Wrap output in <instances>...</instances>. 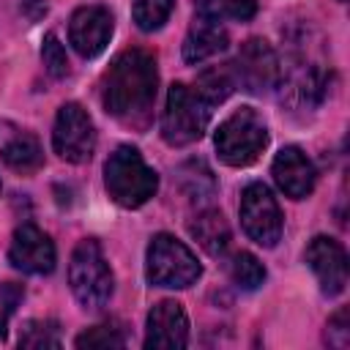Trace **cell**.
Listing matches in <instances>:
<instances>
[{"label": "cell", "mask_w": 350, "mask_h": 350, "mask_svg": "<svg viewBox=\"0 0 350 350\" xmlns=\"http://www.w3.org/2000/svg\"><path fill=\"white\" fill-rule=\"evenodd\" d=\"M22 295H25V290H22L19 284H14V282L0 284V304H3V312L11 314V312L16 309V304L22 301Z\"/></svg>", "instance_id": "26"}, {"label": "cell", "mask_w": 350, "mask_h": 350, "mask_svg": "<svg viewBox=\"0 0 350 350\" xmlns=\"http://www.w3.org/2000/svg\"><path fill=\"white\" fill-rule=\"evenodd\" d=\"M325 342L334 345V347H347V342H350V331H347V309H339V312L328 320Z\"/></svg>", "instance_id": "25"}, {"label": "cell", "mask_w": 350, "mask_h": 350, "mask_svg": "<svg viewBox=\"0 0 350 350\" xmlns=\"http://www.w3.org/2000/svg\"><path fill=\"white\" fill-rule=\"evenodd\" d=\"M0 159L19 175H30L44 164L38 139L11 120H0Z\"/></svg>", "instance_id": "15"}, {"label": "cell", "mask_w": 350, "mask_h": 350, "mask_svg": "<svg viewBox=\"0 0 350 350\" xmlns=\"http://www.w3.org/2000/svg\"><path fill=\"white\" fill-rule=\"evenodd\" d=\"M112 38V14L104 5H79L68 22V41L82 57H96Z\"/></svg>", "instance_id": "12"}, {"label": "cell", "mask_w": 350, "mask_h": 350, "mask_svg": "<svg viewBox=\"0 0 350 350\" xmlns=\"http://www.w3.org/2000/svg\"><path fill=\"white\" fill-rule=\"evenodd\" d=\"M238 88L235 82V74H232V66H213V68H205L197 82H194V90L213 107V104H221L232 90Z\"/></svg>", "instance_id": "18"}, {"label": "cell", "mask_w": 350, "mask_h": 350, "mask_svg": "<svg viewBox=\"0 0 350 350\" xmlns=\"http://www.w3.org/2000/svg\"><path fill=\"white\" fill-rule=\"evenodd\" d=\"M271 175H273L276 186L284 191V197H290V200L309 197L314 191V183H317L314 164L295 145H287V148H282L276 153V159L271 164Z\"/></svg>", "instance_id": "14"}, {"label": "cell", "mask_w": 350, "mask_h": 350, "mask_svg": "<svg viewBox=\"0 0 350 350\" xmlns=\"http://www.w3.org/2000/svg\"><path fill=\"white\" fill-rule=\"evenodd\" d=\"M189 232L191 238L213 257L224 254V249L230 246V227H227V219L213 211V208H205L200 211L191 221H189Z\"/></svg>", "instance_id": "17"}, {"label": "cell", "mask_w": 350, "mask_h": 350, "mask_svg": "<svg viewBox=\"0 0 350 350\" xmlns=\"http://www.w3.org/2000/svg\"><path fill=\"white\" fill-rule=\"evenodd\" d=\"M68 284L74 298L85 309H101L112 295V271L96 238H85L74 246L68 262Z\"/></svg>", "instance_id": "5"}, {"label": "cell", "mask_w": 350, "mask_h": 350, "mask_svg": "<svg viewBox=\"0 0 350 350\" xmlns=\"http://www.w3.org/2000/svg\"><path fill=\"white\" fill-rule=\"evenodd\" d=\"M227 273L241 290H257L265 282V265L252 252H235L227 262Z\"/></svg>", "instance_id": "20"}, {"label": "cell", "mask_w": 350, "mask_h": 350, "mask_svg": "<svg viewBox=\"0 0 350 350\" xmlns=\"http://www.w3.org/2000/svg\"><path fill=\"white\" fill-rule=\"evenodd\" d=\"M211 123V104L189 85L175 82L167 93L161 115V137L172 148L197 142Z\"/></svg>", "instance_id": "4"}, {"label": "cell", "mask_w": 350, "mask_h": 350, "mask_svg": "<svg viewBox=\"0 0 350 350\" xmlns=\"http://www.w3.org/2000/svg\"><path fill=\"white\" fill-rule=\"evenodd\" d=\"M241 224L243 232L262 249H273L282 238V211L271 189L260 180L241 191Z\"/></svg>", "instance_id": "7"}, {"label": "cell", "mask_w": 350, "mask_h": 350, "mask_svg": "<svg viewBox=\"0 0 350 350\" xmlns=\"http://www.w3.org/2000/svg\"><path fill=\"white\" fill-rule=\"evenodd\" d=\"M74 345L77 347H123L126 336L120 334V328H115L109 323H101V325H93V328L82 331L74 339Z\"/></svg>", "instance_id": "23"}, {"label": "cell", "mask_w": 350, "mask_h": 350, "mask_svg": "<svg viewBox=\"0 0 350 350\" xmlns=\"http://www.w3.org/2000/svg\"><path fill=\"white\" fill-rule=\"evenodd\" d=\"M202 268L194 257V252L167 235V232H159L150 238V246H148V257H145V276L153 287H167V290H183L189 284H194L200 279Z\"/></svg>", "instance_id": "6"}, {"label": "cell", "mask_w": 350, "mask_h": 350, "mask_svg": "<svg viewBox=\"0 0 350 350\" xmlns=\"http://www.w3.org/2000/svg\"><path fill=\"white\" fill-rule=\"evenodd\" d=\"M41 60H44V68H46L49 77L63 79V77L68 74V57H66V49H63V44L57 41L55 33H46V36H44Z\"/></svg>", "instance_id": "24"}, {"label": "cell", "mask_w": 350, "mask_h": 350, "mask_svg": "<svg viewBox=\"0 0 350 350\" xmlns=\"http://www.w3.org/2000/svg\"><path fill=\"white\" fill-rule=\"evenodd\" d=\"M52 148L63 161H71V164H85L93 156L96 126L79 104L68 101L57 109L55 129H52Z\"/></svg>", "instance_id": "8"}, {"label": "cell", "mask_w": 350, "mask_h": 350, "mask_svg": "<svg viewBox=\"0 0 350 350\" xmlns=\"http://www.w3.org/2000/svg\"><path fill=\"white\" fill-rule=\"evenodd\" d=\"M22 11L27 14L30 22H36V19H41V16L46 14V3H44V0H25V3H22Z\"/></svg>", "instance_id": "27"}, {"label": "cell", "mask_w": 350, "mask_h": 350, "mask_svg": "<svg viewBox=\"0 0 350 350\" xmlns=\"http://www.w3.org/2000/svg\"><path fill=\"white\" fill-rule=\"evenodd\" d=\"M19 345L22 347H57L60 345V334H57V323L52 320H27L22 334H19Z\"/></svg>", "instance_id": "22"}, {"label": "cell", "mask_w": 350, "mask_h": 350, "mask_svg": "<svg viewBox=\"0 0 350 350\" xmlns=\"http://www.w3.org/2000/svg\"><path fill=\"white\" fill-rule=\"evenodd\" d=\"M194 5L197 16H208L216 22H246L257 14V0H194Z\"/></svg>", "instance_id": "19"}, {"label": "cell", "mask_w": 350, "mask_h": 350, "mask_svg": "<svg viewBox=\"0 0 350 350\" xmlns=\"http://www.w3.org/2000/svg\"><path fill=\"white\" fill-rule=\"evenodd\" d=\"M213 145L224 164L249 167L260 159V153L268 145V126L257 109L241 107L219 123Z\"/></svg>", "instance_id": "3"}, {"label": "cell", "mask_w": 350, "mask_h": 350, "mask_svg": "<svg viewBox=\"0 0 350 350\" xmlns=\"http://www.w3.org/2000/svg\"><path fill=\"white\" fill-rule=\"evenodd\" d=\"M227 44H230V36L221 27V22L208 19V16H197L194 25L189 27L186 38H183V60L186 63H202V60L224 52Z\"/></svg>", "instance_id": "16"}, {"label": "cell", "mask_w": 350, "mask_h": 350, "mask_svg": "<svg viewBox=\"0 0 350 350\" xmlns=\"http://www.w3.org/2000/svg\"><path fill=\"white\" fill-rule=\"evenodd\" d=\"M230 66H232V74H235L238 88H243L249 93H265V90H271V88L279 85V60H276V52L262 38H249L241 46L235 63H230Z\"/></svg>", "instance_id": "9"}, {"label": "cell", "mask_w": 350, "mask_h": 350, "mask_svg": "<svg viewBox=\"0 0 350 350\" xmlns=\"http://www.w3.org/2000/svg\"><path fill=\"white\" fill-rule=\"evenodd\" d=\"M172 5H175V0H134L131 16H134L139 30L153 33V30H159L170 19Z\"/></svg>", "instance_id": "21"}, {"label": "cell", "mask_w": 350, "mask_h": 350, "mask_svg": "<svg viewBox=\"0 0 350 350\" xmlns=\"http://www.w3.org/2000/svg\"><path fill=\"white\" fill-rule=\"evenodd\" d=\"M304 257H306V265L312 268L323 295L334 298V295L345 293V287H347V254H345L339 241H334L328 235H317L309 241Z\"/></svg>", "instance_id": "11"}, {"label": "cell", "mask_w": 350, "mask_h": 350, "mask_svg": "<svg viewBox=\"0 0 350 350\" xmlns=\"http://www.w3.org/2000/svg\"><path fill=\"white\" fill-rule=\"evenodd\" d=\"M104 186L112 202H118L120 208H139L156 194L159 175L153 172V167H148L137 148L120 145L104 164Z\"/></svg>", "instance_id": "2"}, {"label": "cell", "mask_w": 350, "mask_h": 350, "mask_svg": "<svg viewBox=\"0 0 350 350\" xmlns=\"http://www.w3.org/2000/svg\"><path fill=\"white\" fill-rule=\"evenodd\" d=\"M189 342V317L178 301H159L148 312L145 347L150 350H180Z\"/></svg>", "instance_id": "13"}, {"label": "cell", "mask_w": 350, "mask_h": 350, "mask_svg": "<svg viewBox=\"0 0 350 350\" xmlns=\"http://www.w3.org/2000/svg\"><path fill=\"white\" fill-rule=\"evenodd\" d=\"M8 260L22 273L46 276L55 271L57 252H55L52 238L44 230H38L36 224H22L14 230V238L8 246Z\"/></svg>", "instance_id": "10"}, {"label": "cell", "mask_w": 350, "mask_h": 350, "mask_svg": "<svg viewBox=\"0 0 350 350\" xmlns=\"http://www.w3.org/2000/svg\"><path fill=\"white\" fill-rule=\"evenodd\" d=\"M156 88V57L145 49H126L112 60L101 79V101L118 123L142 131L153 120Z\"/></svg>", "instance_id": "1"}]
</instances>
